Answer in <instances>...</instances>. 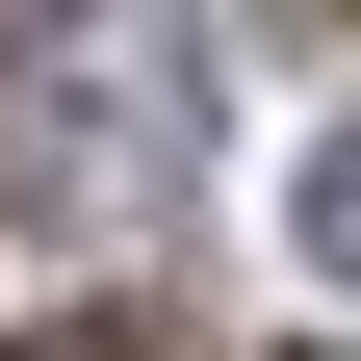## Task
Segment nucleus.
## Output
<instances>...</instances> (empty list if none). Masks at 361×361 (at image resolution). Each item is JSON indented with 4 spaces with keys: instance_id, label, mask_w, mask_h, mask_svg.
Returning a JSON list of instances; mask_svg holds the SVG:
<instances>
[{
    "instance_id": "obj_1",
    "label": "nucleus",
    "mask_w": 361,
    "mask_h": 361,
    "mask_svg": "<svg viewBox=\"0 0 361 361\" xmlns=\"http://www.w3.org/2000/svg\"><path fill=\"white\" fill-rule=\"evenodd\" d=\"M0 155H26V233H78V258H129L180 207V155H207V78H180V26L155 0H0Z\"/></svg>"
},
{
    "instance_id": "obj_3",
    "label": "nucleus",
    "mask_w": 361,
    "mask_h": 361,
    "mask_svg": "<svg viewBox=\"0 0 361 361\" xmlns=\"http://www.w3.org/2000/svg\"><path fill=\"white\" fill-rule=\"evenodd\" d=\"M284 26H310V0H284Z\"/></svg>"
},
{
    "instance_id": "obj_2",
    "label": "nucleus",
    "mask_w": 361,
    "mask_h": 361,
    "mask_svg": "<svg viewBox=\"0 0 361 361\" xmlns=\"http://www.w3.org/2000/svg\"><path fill=\"white\" fill-rule=\"evenodd\" d=\"M284 233H310V284H361V129L310 155V207H284Z\"/></svg>"
}]
</instances>
